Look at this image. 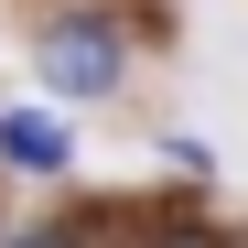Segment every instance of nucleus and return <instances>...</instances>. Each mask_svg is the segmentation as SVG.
Listing matches in <instances>:
<instances>
[{"label": "nucleus", "instance_id": "obj_1", "mask_svg": "<svg viewBox=\"0 0 248 248\" xmlns=\"http://www.w3.org/2000/svg\"><path fill=\"white\" fill-rule=\"evenodd\" d=\"M119 76H130V44L108 32V11L44 22V87H54V97H108Z\"/></svg>", "mask_w": 248, "mask_h": 248}, {"label": "nucleus", "instance_id": "obj_2", "mask_svg": "<svg viewBox=\"0 0 248 248\" xmlns=\"http://www.w3.org/2000/svg\"><path fill=\"white\" fill-rule=\"evenodd\" d=\"M0 162H22V173H65V130H54V119H0Z\"/></svg>", "mask_w": 248, "mask_h": 248}]
</instances>
